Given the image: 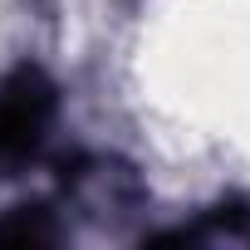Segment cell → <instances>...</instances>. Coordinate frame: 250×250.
<instances>
[{
  "label": "cell",
  "mask_w": 250,
  "mask_h": 250,
  "mask_svg": "<svg viewBox=\"0 0 250 250\" xmlns=\"http://www.w3.org/2000/svg\"><path fill=\"white\" fill-rule=\"evenodd\" d=\"M54 118H59V83L44 69L20 64L0 79V177H10L44 147Z\"/></svg>",
  "instance_id": "cell-1"
},
{
  "label": "cell",
  "mask_w": 250,
  "mask_h": 250,
  "mask_svg": "<svg viewBox=\"0 0 250 250\" xmlns=\"http://www.w3.org/2000/svg\"><path fill=\"white\" fill-rule=\"evenodd\" d=\"M59 226L44 206H15L0 216V245H54Z\"/></svg>",
  "instance_id": "cell-2"
}]
</instances>
